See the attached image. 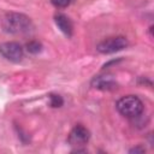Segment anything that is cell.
<instances>
[{"label":"cell","mask_w":154,"mask_h":154,"mask_svg":"<svg viewBox=\"0 0 154 154\" xmlns=\"http://www.w3.org/2000/svg\"><path fill=\"white\" fill-rule=\"evenodd\" d=\"M49 100H51V106L54 107V108H58V107H61L63 103H64V100L60 95H57V94H51L49 95Z\"/></svg>","instance_id":"obj_9"},{"label":"cell","mask_w":154,"mask_h":154,"mask_svg":"<svg viewBox=\"0 0 154 154\" xmlns=\"http://www.w3.org/2000/svg\"><path fill=\"white\" fill-rule=\"evenodd\" d=\"M42 43L41 42H38V41H36V40H32V41H29V42H26V45H25V49H26V52L28 53H30V54H37V53H40L41 51H42Z\"/></svg>","instance_id":"obj_8"},{"label":"cell","mask_w":154,"mask_h":154,"mask_svg":"<svg viewBox=\"0 0 154 154\" xmlns=\"http://www.w3.org/2000/svg\"><path fill=\"white\" fill-rule=\"evenodd\" d=\"M118 112L126 118H137L143 112V102L135 95H125L117 101L116 105Z\"/></svg>","instance_id":"obj_2"},{"label":"cell","mask_w":154,"mask_h":154,"mask_svg":"<svg viewBox=\"0 0 154 154\" xmlns=\"http://www.w3.org/2000/svg\"><path fill=\"white\" fill-rule=\"evenodd\" d=\"M90 84L95 89L107 90V91L108 90H114L117 88V82L109 75H97L91 79Z\"/></svg>","instance_id":"obj_6"},{"label":"cell","mask_w":154,"mask_h":154,"mask_svg":"<svg viewBox=\"0 0 154 154\" xmlns=\"http://www.w3.org/2000/svg\"><path fill=\"white\" fill-rule=\"evenodd\" d=\"M144 152H146V148L142 147V146H137V147L129 150V153H144Z\"/></svg>","instance_id":"obj_11"},{"label":"cell","mask_w":154,"mask_h":154,"mask_svg":"<svg viewBox=\"0 0 154 154\" xmlns=\"http://www.w3.org/2000/svg\"><path fill=\"white\" fill-rule=\"evenodd\" d=\"M51 2L57 8H65V7L70 6V4L72 2V0H51Z\"/></svg>","instance_id":"obj_10"},{"label":"cell","mask_w":154,"mask_h":154,"mask_svg":"<svg viewBox=\"0 0 154 154\" xmlns=\"http://www.w3.org/2000/svg\"><path fill=\"white\" fill-rule=\"evenodd\" d=\"M89 138H90L89 130L84 125L78 124V125L73 126L72 130L70 131V134L67 136V142L70 146L79 148V147H83L84 144H87Z\"/></svg>","instance_id":"obj_5"},{"label":"cell","mask_w":154,"mask_h":154,"mask_svg":"<svg viewBox=\"0 0 154 154\" xmlns=\"http://www.w3.org/2000/svg\"><path fill=\"white\" fill-rule=\"evenodd\" d=\"M129 45L128 38L124 36H114V37H108L102 40L101 42L97 43L96 49L101 54H112L119 51H123Z\"/></svg>","instance_id":"obj_3"},{"label":"cell","mask_w":154,"mask_h":154,"mask_svg":"<svg viewBox=\"0 0 154 154\" xmlns=\"http://www.w3.org/2000/svg\"><path fill=\"white\" fill-rule=\"evenodd\" d=\"M2 29L5 32L11 35H24L31 31L32 22L23 13L8 12L2 19Z\"/></svg>","instance_id":"obj_1"},{"label":"cell","mask_w":154,"mask_h":154,"mask_svg":"<svg viewBox=\"0 0 154 154\" xmlns=\"http://www.w3.org/2000/svg\"><path fill=\"white\" fill-rule=\"evenodd\" d=\"M54 22L57 24V26L59 28V30L66 35L67 37H70L72 35V31H73V26H72V23L71 20L63 13H57L54 16Z\"/></svg>","instance_id":"obj_7"},{"label":"cell","mask_w":154,"mask_h":154,"mask_svg":"<svg viewBox=\"0 0 154 154\" xmlns=\"http://www.w3.org/2000/svg\"><path fill=\"white\" fill-rule=\"evenodd\" d=\"M0 54L12 63H19L24 57V49L18 42L10 41L0 45Z\"/></svg>","instance_id":"obj_4"}]
</instances>
